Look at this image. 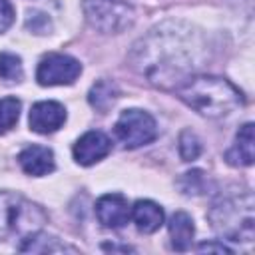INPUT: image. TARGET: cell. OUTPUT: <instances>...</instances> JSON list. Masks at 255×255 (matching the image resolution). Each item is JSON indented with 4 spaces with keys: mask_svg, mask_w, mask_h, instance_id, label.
Here are the masks:
<instances>
[{
    "mask_svg": "<svg viewBox=\"0 0 255 255\" xmlns=\"http://www.w3.org/2000/svg\"><path fill=\"white\" fill-rule=\"evenodd\" d=\"M213 229L229 241H253V199L249 193L243 197H225L209 211Z\"/></svg>",
    "mask_w": 255,
    "mask_h": 255,
    "instance_id": "277c9868",
    "label": "cell"
},
{
    "mask_svg": "<svg viewBox=\"0 0 255 255\" xmlns=\"http://www.w3.org/2000/svg\"><path fill=\"white\" fill-rule=\"evenodd\" d=\"M46 213L20 193L0 191V241L28 239L42 229Z\"/></svg>",
    "mask_w": 255,
    "mask_h": 255,
    "instance_id": "3957f363",
    "label": "cell"
},
{
    "mask_svg": "<svg viewBox=\"0 0 255 255\" xmlns=\"http://www.w3.org/2000/svg\"><path fill=\"white\" fill-rule=\"evenodd\" d=\"M201 153V141L199 137L189 131V129H183L181 135H179V155L183 161H193L197 159Z\"/></svg>",
    "mask_w": 255,
    "mask_h": 255,
    "instance_id": "ac0fdd59",
    "label": "cell"
},
{
    "mask_svg": "<svg viewBox=\"0 0 255 255\" xmlns=\"http://www.w3.org/2000/svg\"><path fill=\"white\" fill-rule=\"evenodd\" d=\"M116 133L126 147L133 149V147H141L153 141L157 135V126H155V120L147 112L126 110L116 122Z\"/></svg>",
    "mask_w": 255,
    "mask_h": 255,
    "instance_id": "8992f818",
    "label": "cell"
},
{
    "mask_svg": "<svg viewBox=\"0 0 255 255\" xmlns=\"http://www.w3.org/2000/svg\"><path fill=\"white\" fill-rule=\"evenodd\" d=\"M139 52V62H141V72L149 78L153 84L163 82H175L179 80L185 82L189 72H193L195 64V42L191 34H181L175 26L171 30L157 28L145 42L141 40Z\"/></svg>",
    "mask_w": 255,
    "mask_h": 255,
    "instance_id": "6da1fadb",
    "label": "cell"
},
{
    "mask_svg": "<svg viewBox=\"0 0 255 255\" xmlns=\"http://www.w3.org/2000/svg\"><path fill=\"white\" fill-rule=\"evenodd\" d=\"M131 217L141 233H153L163 223V209L149 199H139L131 207Z\"/></svg>",
    "mask_w": 255,
    "mask_h": 255,
    "instance_id": "4fadbf2b",
    "label": "cell"
},
{
    "mask_svg": "<svg viewBox=\"0 0 255 255\" xmlns=\"http://www.w3.org/2000/svg\"><path fill=\"white\" fill-rule=\"evenodd\" d=\"M96 215L104 227H124L131 217V207L128 199L120 193H108L102 195L96 203Z\"/></svg>",
    "mask_w": 255,
    "mask_h": 255,
    "instance_id": "9c48e42d",
    "label": "cell"
},
{
    "mask_svg": "<svg viewBox=\"0 0 255 255\" xmlns=\"http://www.w3.org/2000/svg\"><path fill=\"white\" fill-rule=\"evenodd\" d=\"M90 24L102 32L118 34L133 20V6L129 0H84Z\"/></svg>",
    "mask_w": 255,
    "mask_h": 255,
    "instance_id": "5b68a950",
    "label": "cell"
},
{
    "mask_svg": "<svg viewBox=\"0 0 255 255\" xmlns=\"http://www.w3.org/2000/svg\"><path fill=\"white\" fill-rule=\"evenodd\" d=\"M116 98H118V88L112 82H106V80L98 82L90 90V104L100 112H106L116 102Z\"/></svg>",
    "mask_w": 255,
    "mask_h": 255,
    "instance_id": "9a60e30c",
    "label": "cell"
},
{
    "mask_svg": "<svg viewBox=\"0 0 255 255\" xmlns=\"http://www.w3.org/2000/svg\"><path fill=\"white\" fill-rule=\"evenodd\" d=\"M22 76H24L22 60L10 52L0 54V78L6 82H20Z\"/></svg>",
    "mask_w": 255,
    "mask_h": 255,
    "instance_id": "e0dca14e",
    "label": "cell"
},
{
    "mask_svg": "<svg viewBox=\"0 0 255 255\" xmlns=\"http://www.w3.org/2000/svg\"><path fill=\"white\" fill-rule=\"evenodd\" d=\"M20 118V100L2 98L0 100V135L10 131Z\"/></svg>",
    "mask_w": 255,
    "mask_h": 255,
    "instance_id": "2e32d148",
    "label": "cell"
},
{
    "mask_svg": "<svg viewBox=\"0 0 255 255\" xmlns=\"http://www.w3.org/2000/svg\"><path fill=\"white\" fill-rule=\"evenodd\" d=\"M177 96L205 118H223L243 104L241 92L217 76H189L177 86Z\"/></svg>",
    "mask_w": 255,
    "mask_h": 255,
    "instance_id": "7a4b0ae2",
    "label": "cell"
},
{
    "mask_svg": "<svg viewBox=\"0 0 255 255\" xmlns=\"http://www.w3.org/2000/svg\"><path fill=\"white\" fill-rule=\"evenodd\" d=\"M20 167L34 177H42L54 171V153L46 145H28L18 155Z\"/></svg>",
    "mask_w": 255,
    "mask_h": 255,
    "instance_id": "8fae6325",
    "label": "cell"
},
{
    "mask_svg": "<svg viewBox=\"0 0 255 255\" xmlns=\"http://www.w3.org/2000/svg\"><path fill=\"white\" fill-rule=\"evenodd\" d=\"M193 219L185 213V211H177L171 215L169 219V237H171V245L177 251H187L193 243Z\"/></svg>",
    "mask_w": 255,
    "mask_h": 255,
    "instance_id": "5bb4252c",
    "label": "cell"
},
{
    "mask_svg": "<svg viewBox=\"0 0 255 255\" xmlns=\"http://www.w3.org/2000/svg\"><path fill=\"white\" fill-rule=\"evenodd\" d=\"M197 251H217V253H231V249H227L223 243H201L197 247Z\"/></svg>",
    "mask_w": 255,
    "mask_h": 255,
    "instance_id": "ffe728a7",
    "label": "cell"
},
{
    "mask_svg": "<svg viewBox=\"0 0 255 255\" xmlns=\"http://www.w3.org/2000/svg\"><path fill=\"white\" fill-rule=\"evenodd\" d=\"M225 159L235 167L253 163V124H245L239 128L235 135V143L227 149Z\"/></svg>",
    "mask_w": 255,
    "mask_h": 255,
    "instance_id": "7c38bea8",
    "label": "cell"
},
{
    "mask_svg": "<svg viewBox=\"0 0 255 255\" xmlns=\"http://www.w3.org/2000/svg\"><path fill=\"white\" fill-rule=\"evenodd\" d=\"M30 129L36 133H52L66 122V110L58 102H38L30 110Z\"/></svg>",
    "mask_w": 255,
    "mask_h": 255,
    "instance_id": "30bf717a",
    "label": "cell"
},
{
    "mask_svg": "<svg viewBox=\"0 0 255 255\" xmlns=\"http://www.w3.org/2000/svg\"><path fill=\"white\" fill-rule=\"evenodd\" d=\"M14 22V8L10 0H0V34L6 32Z\"/></svg>",
    "mask_w": 255,
    "mask_h": 255,
    "instance_id": "d6986e66",
    "label": "cell"
},
{
    "mask_svg": "<svg viewBox=\"0 0 255 255\" xmlns=\"http://www.w3.org/2000/svg\"><path fill=\"white\" fill-rule=\"evenodd\" d=\"M112 149V141L104 131L92 129L86 131L76 143H74V159L80 165H92L100 159H104Z\"/></svg>",
    "mask_w": 255,
    "mask_h": 255,
    "instance_id": "ba28073f",
    "label": "cell"
},
{
    "mask_svg": "<svg viewBox=\"0 0 255 255\" xmlns=\"http://www.w3.org/2000/svg\"><path fill=\"white\" fill-rule=\"evenodd\" d=\"M82 72V64L66 54H48L40 60L36 80L40 86H68L74 84Z\"/></svg>",
    "mask_w": 255,
    "mask_h": 255,
    "instance_id": "52a82bcc",
    "label": "cell"
}]
</instances>
